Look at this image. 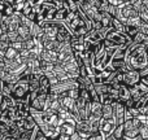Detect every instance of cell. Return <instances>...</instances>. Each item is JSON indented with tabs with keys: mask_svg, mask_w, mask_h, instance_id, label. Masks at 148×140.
Returning a JSON list of instances; mask_svg holds the SVG:
<instances>
[{
	"mask_svg": "<svg viewBox=\"0 0 148 140\" xmlns=\"http://www.w3.org/2000/svg\"><path fill=\"white\" fill-rule=\"evenodd\" d=\"M113 136L116 138V140L117 139H122L123 138V125H117L114 127V130H113Z\"/></svg>",
	"mask_w": 148,
	"mask_h": 140,
	"instance_id": "7c38bea8",
	"label": "cell"
},
{
	"mask_svg": "<svg viewBox=\"0 0 148 140\" xmlns=\"http://www.w3.org/2000/svg\"><path fill=\"white\" fill-rule=\"evenodd\" d=\"M139 113H140L142 115H146V117L148 118V104L146 105V107H143V108H142V109L139 110Z\"/></svg>",
	"mask_w": 148,
	"mask_h": 140,
	"instance_id": "d6986e66",
	"label": "cell"
},
{
	"mask_svg": "<svg viewBox=\"0 0 148 140\" xmlns=\"http://www.w3.org/2000/svg\"><path fill=\"white\" fill-rule=\"evenodd\" d=\"M4 64H5V61L1 59V57H0V68H3V66H4Z\"/></svg>",
	"mask_w": 148,
	"mask_h": 140,
	"instance_id": "7402d4cb",
	"label": "cell"
},
{
	"mask_svg": "<svg viewBox=\"0 0 148 140\" xmlns=\"http://www.w3.org/2000/svg\"><path fill=\"white\" fill-rule=\"evenodd\" d=\"M31 140H49V139L47 138V136L44 135V134L40 130H39L38 126H36V127L34 128V131H33V136H31Z\"/></svg>",
	"mask_w": 148,
	"mask_h": 140,
	"instance_id": "30bf717a",
	"label": "cell"
},
{
	"mask_svg": "<svg viewBox=\"0 0 148 140\" xmlns=\"http://www.w3.org/2000/svg\"><path fill=\"white\" fill-rule=\"evenodd\" d=\"M122 104H123V107H125V109H133L135 101H134L133 99H129V100H126V101H123Z\"/></svg>",
	"mask_w": 148,
	"mask_h": 140,
	"instance_id": "2e32d148",
	"label": "cell"
},
{
	"mask_svg": "<svg viewBox=\"0 0 148 140\" xmlns=\"http://www.w3.org/2000/svg\"><path fill=\"white\" fill-rule=\"evenodd\" d=\"M1 83H3V81H1V78H0V102H1V100H3V92H1Z\"/></svg>",
	"mask_w": 148,
	"mask_h": 140,
	"instance_id": "44dd1931",
	"label": "cell"
},
{
	"mask_svg": "<svg viewBox=\"0 0 148 140\" xmlns=\"http://www.w3.org/2000/svg\"><path fill=\"white\" fill-rule=\"evenodd\" d=\"M129 1H131V0H107L108 4L114 5V7H120V5L126 4V3H129Z\"/></svg>",
	"mask_w": 148,
	"mask_h": 140,
	"instance_id": "5bb4252c",
	"label": "cell"
},
{
	"mask_svg": "<svg viewBox=\"0 0 148 140\" xmlns=\"http://www.w3.org/2000/svg\"><path fill=\"white\" fill-rule=\"evenodd\" d=\"M139 33V29L136 26H131V25H125V34L130 38H134L136 34Z\"/></svg>",
	"mask_w": 148,
	"mask_h": 140,
	"instance_id": "8fae6325",
	"label": "cell"
},
{
	"mask_svg": "<svg viewBox=\"0 0 148 140\" xmlns=\"http://www.w3.org/2000/svg\"><path fill=\"white\" fill-rule=\"evenodd\" d=\"M139 135V128L133 123V121L129 120L123 122V138L126 140L134 139Z\"/></svg>",
	"mask_w": 148,
	"mask_h": 140,
	"instance_id": "277c9868",
	"label": "cell"
},
{
	"mask_svg": "<svg viewBox=\"0 0 148 140\" xmlns=\"http://www.w3.org/2000/svg\"><path fill=\"white\" fill-rule=\"evenodd\" d=\"M139 75H140V78H147L148 76V65L146 68H143V69L139 70Z\"/></svg>",
	"mask_w": 148,
	"mask_h": 140,
	"instance_id": "ac0fdd59",
	"label": "cell"
},
{
	"mask_svg": "<svg viewBox=\"0 0 148 140\" xmlns=\"http://www.w3.org/2000/svg\"><path fill=\"white\" fill-rule=\"evenodd\" d=\"M59 130H60V134L70 136L72 134L75 132V121L74 120L65 121V122H62L61 125L59 126Z\"/></svg>",
	"mask_w": 148,
	"mask_h": 140,
	"instance_id": "8992f818",
	"label": "cell"
},
{
	"mask_svg": "<svg viewBox=\"0 0 148 140\" xmlns=\"http://www.w3.org/2000/svg\"><path fill=\"white\" fill-rule=\"evenodd\" d=\"M99 1H100V3H101V4H103V3H107V0H99Z\"/></svg>",
	"mask_w": 148,
	"mask_h": 140,
	"instance_id": "cb8c5ba5",
	"label": "cell"
},
{
	"mask_svg": "<svg viewBox=\"0 0 148 140\" xmlns=\"http://www.w3.org/2000/svg\"><path fill=\"white\" fill-rule=\"evenodd\" d=\"M113 105L112 104H105L103 105L101 110V118L103 120H113Z\"/></svg>",
	"mask_w": 148,
	"mask_h": 140,
	"instance_id": "9c48e42d",
	"label": "cell"
},
{
	"mask_svg": "<svg viewBox=\"0 0 148 140\" xmlns=\"http://www.w3.org/2000/svg\"><path fill=\"white\" fill-rule=\"evenodd\" d=\"M117 140H126L125 138H122V139H117Z\"/></svg>",
	"mask_w": 148,
	"mask_h": 140,
	"instance_id": "d4e9b609",
	"label": "cell"
},
{
	"mask_svg": "<svg viewBox=\"0 0 148 140\" xmlns=\"http://www.w3.org/2000/svg\"><path fill=\"white\" fill-rule=\"evenodd\" d=\"M139 135L143 139H148V123L144 122L143 125L139 127Z\"/></svg>",
	"mask_w": 148,
	"mask_h": 140,
	"instance_id": "4fadbf2b",
	"label": "cell"
},
{
	"mask_svg": "<svg viewBox=\"0 0 148 140\" xmlns=\"http://www.w3.org/2000/svg\"><path fill=\"white\" fill-rule=\"evenodd\" d=\"M125 62L130 65L131 69L140 70L148 65V49L143 44H136L133 42L127 47L125 53Z\"/></svg>",
	"mask_w": 148,
	"mask_h": 140,
	"instance_id": "6da1fadb",
	"label": "cell"
},
{
	"mask_svg": "<svg viewBox=\"0 0 148 140\" xmlns=\"http://www.w3.org/2000/svg\"><path fill=\"white\" fill-rule=\"evenodd\" d=\"M101 110H103V104L99 101H91V117L99 118L101 120Z\"/></svg>",
	"mask_w": 148,
	"mask_h": 140,
	"instance_id": "52a82bcc",
	"label": "cell"
},
{
	"mask_svg": "<svg viewBox=\"0 0 148 140\" xmlns=\"http://www.w3.org/2000/svg\"><path fill=\"white\" fill-rule=\"evenodd\" d=\"M114 127H116V123H114V121L113 120H103L101 118V121H100L99 132L101 134L104 138H107V136H109V135H112L113 134Z\"/></svg>",
	"mask_w": 148,
	"mask_h": 140,
	"instance_id": "5b68a950",
	"label": "cell"
},
{
	"mask_svg": "<svg viewBox=\"0 0 148 140\" xmlns=\"http://www.w3.org/2000/svg\"><path fill=\"white\" fill-rule=\"evenodd\" d=\"M138 29H139V33L144 34V35H148V23H147V22L142 21L140 25L138 26Z\"/></svg>",
	"mask_w": 148,
	"mask_h": 140,
	"instance_id": "9a60e30c",
	"label": "cell"
},
{
	"mask_svg": "<svg viewBox=\"0 0 148 140\" xmlns=\"http://www.w3.org/2000/svg\"><path fill=\"white\" fill-rule=\"evenodd\" d=\"M113 121H114L116 126L117 125H123L125 122V107L121 101H114L113 102Z\"/></svg>",
	"mask_w": 148,
	"mask_h": 140,
	"instance_id": "7a4b0ae2",
	"label": "cell"
},
{
	"mask_svg": "<svg viewBox=\"0 0 148 140\" xmlns=\"http://www.w3.org/2000/svg\"><path fill=\"white\" fill-rule=\"evenodd\" d=\"M69 140H82V138H81V136H79V134L75 131V132H74V134H72V135H70Z\"/></svg>",
	"mask_w": 148,
	"mask_h": 140,
	"instance_id": "ffe728a7",
	"label": "cell"
},
{
	"mask_svg": "<svg viewBox=\"0 0 148 140\" xmlns=\"http://www.w3.org/2000/svg\"><path fill=\"white\" fill-rule=\"evenodd\" d=\"M87 140H104V136H103L100 132H97V134H92Z\"/></svg>",
	"mask_w": 148,
	"mask_h": 140,
	"instance_id": "e0dca14e",
	"label": "cell"
},
{
	"mask_svg": "<svg viewBox=\"0 0 148 140\" xmlns=\"http://www.w3.org/2000/svg\"><path fill=\"white\" fill-rule=\"evenodd\" d=\"M130 140H143V138H142L140 135H138L136 138H134V139H130Z\"/></svg>",
	"mask_w": 148,
	"mask_h": 140,
	"instance_id": "603a6c76",
	"label": "cell"
},
{
	"mask_svg": "<svg viewBox=\"0 0 148 140\" xmlns=\"http://www.w3.org/2000/svg\"><path fill=\"white\" fill-rule=\"evenodd\" d=\"M118 97H120V101L121 102H123V101H126V100L131 99L130 88H129L127 86H125V84H121L120 88H118Z\"/></svg>",
	"mask_w": 148,
	"mask_h": 140,
	"instance_id": "ba28073f",
	"label": "cell"
},
{
	"mask_svg": "<svg viewBox=\"0 0 148 140\" xmlns=\"http://www.w3.org/2000/svg\"><path fill=\"white\" fill-rule=\"evenodd\" d=\"M140 75H139V70H130L127 73H123V84L130 87H134L140 82Z\"/></svg>",
	"mask_w": 148,
	"mask_h": 140,
	"instance_id": "3957f363",
	"label": "cell"
}]
</instances>
